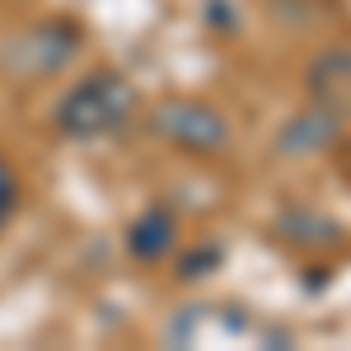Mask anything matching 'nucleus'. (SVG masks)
Returning a JSON list of instances; mask_svg holds the SVG:
<instances>
[{
    "label": "nucleus",
    "instance_id": "obj_6",
    "mask_svg": "<svg viewBox=\"0 0 351 351\" xmlns=\"http://www.w3.org/2000/svg\"><path fill=\"white\" fill-rule=\"evenodd\" d=\"M267 234H276V243H286V248H300V253H309V258H319V253H337V248H347V225L337 216H328L319 206H281L276 216H271Z\"/></svg>",
    "mask_w": 351,
    "mask_h": 351
},
{
    "label": "nucleus",
    "instance_id": "obj_5",
    "mask_svg": "<svg viewBox=\"0 0 351 351\" xmlns=\"http://www.w3.org/2000/svg\"><path fill=\"white\" fill-rule=\"evenodd\" d=\"M304 84V104L337 112L342 122H351V43H328L304 61L300 71Z\"/></svg>",
    "mask_w": 351,
    "mask_h": 351
},
{
    "label": "nucleus",
    "instance_id": "obj_2",
    "mask_svg": "<svg viewBox=\"0 0 351 351\" xmlns=\"http://www.w3.org/2000/svg\"><path fill=\"white\" fill-rule=\"evenodd\" d=\"M84 33L80 19L71 14H43V19H28L14 33L0 38V75L14 84H47L61 80L75 61L84 56Z\"/></svg>",
    "mask_w": 351,
    "mask_h": 351
},
{
    "label": "nucleus",
    "instance_id": "obj_4",
    "mask_svg": "<svg viewBox=\"0 0 351 351\" xmlns=\"http://www.w3.org/2000/svg\"><path fill=\"white\" fill-rule=\"evenodd\" d=\"M342 136H347V122H342L337 112L319 108V104H304V108H295L281 127H276V136H271V155L286 160V164L319 160V155H328V150L342 145Z\"/></svg>",
    "mask_w": 351,
    "mask_h": 351
},
{
    "label": "nucleus",
    "instance_id": "obj_7",
    "mask_svg": "<svg viewBox=\"0 0 351 351\" xmlns=\"http://www.w3.org/2000/svg\"><path fill=\"white\" fill-rule=\"evenodd\" d=\"M178 216H173V206H164V202H150V206H141L132 220H127V230H122V243H127V258L141 263V267H160L173 258V248H178Z\"/></svg>",
    "mask_w": 351,
    "mask_h": 351
},
{
    "label": "nucleus",
    "instance_id": "obj_3",
    "mask_svg": "<svg viewBox=\"0 0 351 351\" xmlns=\"http://www.w3.org/2000/svg\"><path fill=\"white\" fill-rule=\"evenodd\" d=\"M145 136L188 160H216L234 145V127H230L225 108H216L211 99H197V94H164L160 104H150Z\"/></svg>",
    "mask_w": 351,
    "mask_h": 351
},
{
    "label": "nucleus",
    "instance_id": "obj_11",
    "mask_svg": "<svg viewBox=\"0 0 351 351\" xmlns=\"http://www.w3.org/2000/svg\"><path fill=\"white\" fill-rule=\"evenodd\" d=\"M328 281H332V267L328 263H309L304 276H300V291H324Z\"/></svg>",
    "mask_w": 351,
    "mask_h": 351
},
{
    "label": "nucleus",
    "instance_id": "obj_9",
    "mask_svg": "<svg viewBox=\"0 0 351 351\" xmlns=\"http://www.w3.org/2000/svg\"><path fill=\"white\" fill-rule=\"evenodd\" d=\"M19 197H24V183H19L14 164L5 160V150H0V230L19 216Z\"/></svg>",
    "mask_w": 351,
    "mask_h": 351
},
{
    "label": "nucleus",
    "instance_id": "obj_1",
    "mask_svg": "<svg viewBox=\"0 0 351 351\" xmlns=\"http://www.w3.org/2000/svg\"><path fill=\"white\" fill-rule=\"evenodd\" d=\"M136 117H141L136 80L117 66H94L61 89V99L52 104V132L75 145H94L122 136Z\"/></svg>",
    "mask_w": 351,
    "mask_h": 351
},
{
    "label": "nucleus",
    "instance_id": "obj_8",
    "mask_svg": "<svg viewBox=\"0 0 351 351\" xmlns=\"http://www.w3.org/2000/svg\"><path fill=\"white\" fill-rule=\"evenodd\" d=\"M225 267V243L220 239H197L192 248H173V281L178 286H192V281H206L211 271Z\"/></svg>",
    "mask_w": 351,
    "mask_h": 351
},
{
    "label": "nucleus",
    "instance_id": "obj_10",
    "mask_svg": "<svg viewBox=\"0 0 351 351\" xmlns=\"http://www.w3.org/2000/svg\"><path fill=\"white\" fill-rule=\"evenodd\" d=\"M202 24L220 33V38H230V33H239V5L234 0H206V10H202Z\"/></svg>",
    "mask_w": 351,
    "mask_h": 351
}]
</instances>
